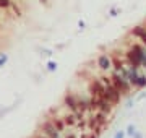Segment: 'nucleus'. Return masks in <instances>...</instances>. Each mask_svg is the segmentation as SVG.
<instances>
[{"label":"nucleus","mask_w":146,"mask_h":138,"mask_svg":"<svg viewBox=\"0 0 146 138\" xmlns=\"http://www.w3.org/2000/svg\"><path fill=\"white\" fill-rule=\"evenodd\" d=\"M63 107H65L67 111L73 112L75 115L78 117V120H81V119H86V114H84V112L78 107L76 94H75V93H72V91H67V93H65V96H63Z\"/></svg>","instance_id":"nucleus-1"},{"label":"nucleus","mask_w":146,"mask_h":138,"mask_svg":"<svg viewBox=\"0 0 146 138\" xmlns=\"http://www.w3.org/2000/svg\"><path fill=\"white\" fill-rule=\"evenodd\" d=\"M109 76H110V80H112V85L120 91V94H122V96H130L131 94L133 86H131L130 83H128V80L123 78L119 72H114V70H112V73H110Z\"/></svg>","instance_id":"nucleus-2"},{"label":"nucleus","mask_w":146,"mask_h":138,"mask_svg":"<svg viewBox=\"0 0 146 138\" xmlns=\"http://www.w3.org/2000/svg\"><path fill=\"white\" fill-rule=\"evenodd\" d=\"M39 132H42L49 138H60V132L54 127V123L50 122V119H46V120L39 125Z\"/></svg>","instance_id":"nucleus-3"},{"label":"nucleus","mask_w":146,"mask_h":138,"mask_svg":"<svg viewBox=\"0 0 146 138\" xmlns=\"http://www.w3.org/2000/svg\"><path fill=\"white\" fill-rule=\"evenodd\" d=\"M96 65H98V68H99L102 73L112 72V58H110V54H101V55H98Z\"/></svg>","instance_id":"nucleus-4"},{"label":"nucleus","mask_w":146,"mask_h":138,"mask_svg":"<svg viewBox=\"0 0 146 138\" xmlns=\"http://www.w3.org/2000/svg\"><path fill=\"white\" fill-rule=\"evenodd\" d=\"M130 34L133 37H136L143 46H146V26L145 25H136V26L130 31Z\"/></svg>","instance_id":"nucleus-5"},{"label":"nucleus","mask_w":146,"mask_h":138,"mask_svg":"<svg viewBox=\"0 0 146 138\" xmlns=\"http://www.w3.org/2000/svg\"><path fill=\"white\" fill-rule=\"evenodd\" d=\"M114 104L110 101H107L106 98H101L99 99V104H98V111H101V112H104V114H107V115H112V112H114Z\"/></svg>","instance_id":"nucleus-6"},{"label":"nucleus","mask_w":146,"mask_h":138,"mask_svg":"<svg viewBox=\"0 0 146 138\" xmlns=\"http://www.w3.org/2000/svg\"><path fill=\"white\" fill-rule=\"evenodd\" d=\"M127 70H128V73H127V80H128V83L135 88L136 80H138V76H140V68H135V67L127 65Z\"/></svg>","instance_id":"nucleus-7"},{"label":"nucleus","mask_w":146,"mask_h":138,"mask_svg":"<svg viewBox=\"0 0 146 138\" xmlns=\"http://www.w3.org/2000/svg\"><path fill=\"white\" fill-rule=\"evenodd\" d=\"M49 119H50V122L54 123V127L57 128L60 133L67 130V125H65V122H63V117H62V115H57V112H55V115L49 117Z\"/></svg>","instance_id":"nucleus-8"},{"label":"nucleus","mask_w":146,"mask_h":138,"mask_svg":"<svg viewBox=\"0 0 146 138\" xmlns=\"http://www.w3.org/2000/svg\"><path fill=\"white\" fill-rule=\"evenodd\" d=\"M63 122H65V125H67V128H75L76 127V122H78V117L75 115L73 112L68 111L67 114H63Z\"/></svg>","instance_id":"nucleus-9"},{"label":"nucleus","mask_w":146,"mask_h":138,"mask_svg":"<svg viewBox=\"0 0 146 138\" xmlns=\"http://www.w3.org/2000/svg\"><path fill=\"white\" fill-rule=\"evenodd\" d=\"M94 115V119H96V122H98V125H101V127H106V125H107V120H109V119H107V114H104V112H101V111H96L93 114Z\"/></svg>","instance_id":"nucleus-10"},{"label":"nucleus","mask_w":146,"mask_h":138,"mask_svg":"<svg viewBox=\"0 0 146 138\" xmlns=\"http://www.w3.org/2000/svg\"><path fill=\"white\" fill-rule=\"evenodd\" d=\"M146 88V75L140 73L138 80H136V85H135V90H145Z\"/></svg>","instance_id":"nucleus-11"},{"label":"nucleus","mask_w":146,"mask_h":138,"mask_svg":"<svg viewBox=\"0 0 146 138\" xmlns=\"http://www.w3.org/2000/svg\"><path fill=\"white\" fill-rule=\"evenodd\" d=\"M57 68H58L57 62H54V60H49V62H47V72L54 73V72H57Z\"/></svg>","instance_id":"nucleus-12"},{"label":"nucleus","mask_w":146,"mask_h":138,"mask_svg":"<svg viewBox=\"0 0 146 138\" xmlns=\"http://www.w3.org/2000/svg\"><path fill=\"white\" fill-rule=\"evenodd\" d=\"M136 132V127L135 125H133V123H128V125H127V128H125V135L127 137H133V133Z\"/></svg>","instance_id":"nucleus-13"},{"label":"nucleus","mask_w":146,"mask_h":138,"mask_svg":"<svg viewBox=\"0 0 146 138\" xmlns=\"http://www.w3.org/2000/svg\"><path fill=\"white\" fill-rule=\"evenodd\" d=\"M7 62H8V54L0 52V68H2V67H5Z\"/></svg>","instance_id":"nucleus-14"},{"label":"nucleus","mask_w":146,"mask_h":138,"mask_svg":"<svg viewBox=\"0 0 146 138\" xmlns=\"http://www.w3.org/2000/svg\"><path fill=\"white\" fill-rule=\"evenodd\" d=\"M135 106V99L130 96H127V101H125V109H131V107Z\"/></svg>","instance_id":"nucleus-15"},{"label":"nucleus","mask_w":146,"mask_h":138,"mask_svg":"<svg viewBox=\"0 0 146 138\" xmlns=\"http://www.w3.org/2000/svg\"><path fill=\"white\" fill-rule=\"evenodd\" d=\"M11 7V0H0V8H3V10H8Z\"/></svg>","instance_id":"nucleus-16"},{"label":"nucleus","mask_w":146,"mask_h":138,"mask_svg":"<svg viewBox=\"0 0 146 138\" xmlns=\"http://www.w3.org/2000/svg\"><path fill=\"white\" fill-rule=\"evenodd\" d=\"M120 10L117 8V7H110V10H109V16L110 18H115V16H119Z\"/></svg>","instance_id":"nucleus-17"},{"label":"nucleus","mask_w":146,"mask_h":138,"mask_svg":"<svg viewBox=\"0 0 146 138\" xmlns=\"http://www.w3.org/2000/svg\"><path fill=\"white\" fill-rule=\"evenodd\" d=\"M10 8L13 10V13H15L16 16H21V15H23V13H21V10H20V7H18V5H15L13 2H11V7H10Z\"/></svg>","instance_id":"nucleus-18"},{"label":"nucleus","mask_w":146,"mask_h":138,"mask_svg":"<svg viewBox=\"0 0 146 138\" xmlns=\"http://www.w3.org/2000/svg\"><path fill=\"white\" fill-rule=\"evenodd\" d=\"M11 109H13V107H7V109H3V107H0V119H2L3 115H7V114H8V112H10Z\"/></svg>","instance_id":"nucleus-19"},{"label":"nucleus","mask_w":146,"mask_h":138,"mask_svg":"<svg viewBox=\"0 0 146 138\" xmlns=\"http://www.w3.org/2000/svg\"><path fill=\"white\" fill-rule=\"evenodd\" d=\"M127 135H125V130H119V132H115V135H114V138H125Z\"/></svg>","instance_id":"nucleus-20"},{"label":"nucleus","mask_w":146,"mask_h":138,"mask_svg":"<svg viewBox=\"0 0 146 138\" xmlns=\"http://www.w3.org/2000/svg\"><path fill=\"white\" fill-rule=\"evenodd\" d=\"M41 52L44 54V55H47V57H50L54 54V50H50V49H41Z\"/></svg>","instance_id":"nucleus-21"},{"label":"nucleus","mask_w":146,"mask_h":138,"mask_svg":"<svg viewBox=\"0 0 146 138\" xmlns=\"http://www.w3.org/2000/svg\"><path fill=\"white\" fill-rule=\"evenodd\" d=\"M78 28H80V31H84V28H86V23H84L83 20H80V21H78Z\"/></svg>","instance_id":"nucleus-22"},{"label":"nucleus","mask_w":146,"mask_h":138,"mask_svg":"<svg viewBox=\"0 0 146 138\" xmlns=\"http://www.w3.org/2000/svg\"><path fill=\"white\" fill-rule=\"evenodd\" d=\"M65 138H78V135H76V133H73V132H67Z\"/></svg>","instance_id":"nucleus-23"},{"label":"nucleus","mask_w":146,"mask_h":138,"mask_svg":"<svg viewBox=\"0 0 146 138\" xmlns=\"http://www.w3.org/2000/svg\"><path fill=\"white\" fill-rule=\"evenodd\" d=\"M131 138H143V133H141V132H138V130H136V132L133 133V137H131Z\"/></svg>","instance_id":"nucleus-24"},{"label":"nucleus","mask_w":146,"mask_h":138,"mask_svg":"<svg viewBox=\"0 0 146 138\" xmlns=\"http://www.w3.org/2000/svg\"><path fill=\"white\" fill-rule=\"evenodd\" d=\"M141 68H146V54L143 55V58H141Z\"/></svg>","instance_id":"nucleus-25"},{"label":"nucleus","mask_w":146,"mask_h":138,"mask_svg":"<svg viewBox=\"0 0 146 138\" xmlns=\"http://www.w3.org/2000/svg\"><path fill=\"white\" fill-rule=\"evenodd\" d=\"M146 98V93H141L140 96H136V101H141V99H145Z\"/></svg>","instance_id":"nucleus-26"},{"label":"nucleus","mask_w":146,"mask_h":138,"mask_svg":"<svg viewBox=\"0 0 146 138\" xmlns=\"http://www.w3.org/2000/svg\"><path fill=\"white\" fill-rule=\"evenodd\" d=\"M88 138H98V135L94 132H88Z\"/></svg>","instance_id":"nucleus-27"},{"label":"nucleus","mask_w":146,"mask_h":138,"mask_svg":"<svg viewBox=\"0 0 146 138\" xmlns=\"http://www.w3.org/2000/svg\"><path fill=\"white\" fill-rule=\"evenodd\" d=\"M39 2H41V3H44V5H47V3H49V0H39Z\"/></svg>","instance_id":"nucleus-28"},{"label":"nucleus","mask_w":146,"mask_h":138,"mask_svg":"<svg viewBox=\"0 0 146 138\" xmlns=\"http://www.w3.org/2000/svg\"><path fill=\"white\" fill-rule=\"evenodd\" d=\"M33 138H34V137H33Z\"/></svg>","instance_id":"nucleus-29"}]
</instances>
